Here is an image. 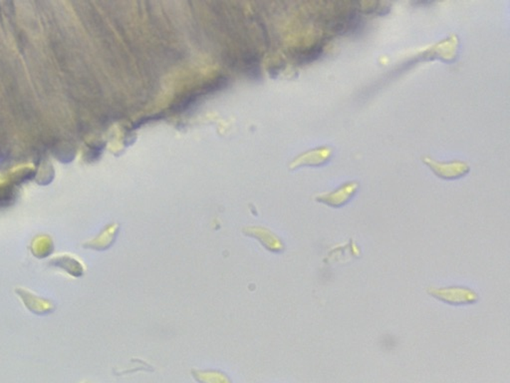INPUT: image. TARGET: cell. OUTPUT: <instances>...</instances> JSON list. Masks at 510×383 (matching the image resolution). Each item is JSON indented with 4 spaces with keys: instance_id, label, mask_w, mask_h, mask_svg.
Returning <instances> with one entry per match:
<instances>
[{
    "instance_id": "cell-1",
    "label": "cell",
    "mask_w": 510,
    "mask_h": 383,
    "mask_svg": "<svg viewBox=\"0 0 510 383\" xmlns=\"http://www.w3.org/2000/svg\"><path fill=\"white\" fill-rule=\"evenodd\" d=\"M427 295L449 305H469L477 304L479 300V292L464 285H449V287H429Z\"/></svg>"
},
{
    "instance_id": "cell-2",
    "label": "cell",
    "mask_w": 510,
    "mask_h": 383,
    "mask_svg": "<svg viewBox=\"0 0 510 383\" xmlns=\"http://www.w3.org/2000/svg\"><path fill=\"white\" fill-rule=\"evenodd\" d=\"M359 183H345V184L335 189L334 191L318 195L316 197V201L329 207L342 208L346 206L356 196L357 193L359 191Z\"/></svg>"
},
{
    "instance_id": "cell-3",
    "label": "cell",
    "mask_w": 510,
    "mask_h": 383,
    "mask_svg": "<svg viewBox=\"0 0 510 383\" xmlns=\"http://www.w3.org/2000/svg\"><path fill=\"white\" fill-rule=\"evenodd\" d=\"M424 162L437 177L444 180L461 179L469 174V170H471L467 163L462 161L442 163L434 161L432 158L426 157Z\"/></svg>"
},
{
    "instance_id": "cell-4",
    "label": "cell",
    "mask_w": 510,
    "mask_h": 383,
    "mask_svg": "<svg viewBox=\"0 0 510 383\" xmlns=\"http://www.w3.org/2000/svg\"><path fill=\"white\" fill-rule=\"evenodd\" d=\"M328 25L335 34L350 35L358 34L363 27V20L359 10L353 9L337 16Z\"/></svg>"
},
{
    "instance_id": "cell-5",
    "label": "cell",
    "mask_w": 510,
    "mask_h": 383,
    "mask_svg": "<svg viewBox=\"0 0 510 383\" xmlns=\"http://www.w3.org/2000/svg\"><path fill=\"white\" fill-rule=\"evenodd\" d=\"M333 155V149L330 147H320L316 149L310 150L297 157L290 165L291 169H297L302 166H322L326 164L331 159Z\"/></svg>"
},
{
    "instance_id": "cell-6",
    "label": "cell",
    "mask_w": 510,
    "mask_h": 383,
    "mask_svg": "<svg viewBox=\"0 0 510 383\" xmlns=\"http://www.w3.org/2000/svg\"><path fill=\"white\" fill-rule=\"evenodd\" d=\"M244 234L249 237L256 238L269 251L280 254L284 251V244L280 238L264 228L251 227L244 229Z\"/></svg>"
},
{
    "instance_id": "cell-7",
    "label": "cell",
    "mask_w": 510,
    "mask_h": 383,
    "mask_svg": "<svg viewBox=\"0 0 510 383\" xmlns=\"http://www.w3.org/2000/svg\"><path fill=\"white\" fill-rule=\"evenodd\" d=\"M192 374L199 383H231L226 374L217 370H192Z\"/></svg>"
},
{
    "instance_id": "cell-8",
    "label": "cell",
    "mask_w": 510,
    "mask_h": 383,
    "mask_svg": "<svg viewBox=\"0 0 510 383\" xmlns=\"http://www.w3.org/2000/svg\"><path fill=\"white\" fill-rule=\"evenodd\" d=\"M323 45L322 44H316L314 46L309 47V48L300 51L296 55L297 62L300 65L312 63V62L316 61L317 59L321 57V55L323 54Z\"/></svg>"
}]
</instances>
